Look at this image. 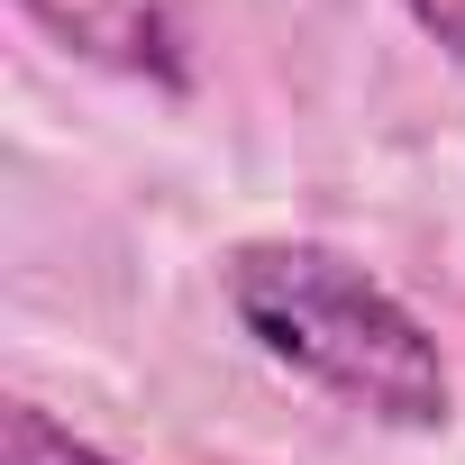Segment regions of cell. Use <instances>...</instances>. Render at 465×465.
I'll return each mask as SVG.
<instances>
[{
	"mask_svg": "<svg viewBox=\"0 0 465 465\" xmlns=\"http://www.w3.org/2000/svg\"><path fill=\"white\" fill-rule=\"evenodd\" d=\"M219 311L265 365L374 429L429 438L456 420V365L438 329L338 238H292V228L238 238L219 256Z\"/></svg>",
	"mask_w": 465,
	"mask_h": 465,
	"instance_id": "obj_1",
	"label": "cell"
},
{
	"mask_svg": "<svg viewBox=\"0 0 465 465\" xmlns=\"http://www.w3.org/2000/svg\"><path fill=\"white\" fill-rule=\"evenodd\" d=\"M19 19L46 46H64L74 64H92L110 83H137L155 101H183L201 83L183 0H19Z\"/></svg>",
	"mask_w": 465,
	"mask_h": 465,
	"instance_id": "obj_2",
	"label": "cell"
},
{
	"mask_svg": "<svg viewBox=\"0 0 465 465\" xmlns=\"http://www.w3.org/2000/svg\"><path fill=\"white\" fill-rule=\"evenodd\" d=\"M0 465H128V456H110L101 438H83L74 420H55L46 401H10V420H0Z\"/></svg>",
	"mask_w": 465,
	"mask_h": 465,
	"instance_id": "obj_3",
	"label": "cell"
},
{
	"mask_svg": "<svg viewBox=\"0 0 465 465\" xmlns=\"http://www.w3.org/2000/svg\"><path fill=\"white\" fill-rule=\"evenodd\" d=\"M401 19H411V28L465 74V0H401Z\"/></svg>",
	"mask_w": 465,
	"mask_h": 465,
	"instance_id": "obj_4",
	"label": "cell"
}]
</instances>
